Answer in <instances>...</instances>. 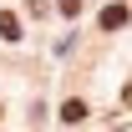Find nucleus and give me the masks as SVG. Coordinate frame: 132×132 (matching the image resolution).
<instances>
[{
    "mask_svg": "<svg viewBox=\"0 0 132 132\" xmlns=\"http://www.w3.org/2000/svg\"><path fill=\"white\" fill-rule=\"evenodd\" d=\"M81 10V0H61V15H76Z\"/></svg>",
    "mask_w": 132,
    "mask_h": 132,
    "instance_id": "nucleus-4",
    "label": "nucleus"
},
{
    "mask_svg": "<svg viewBox=\"0 0 132 132\" xmlns=\"http://www.w3.org/2000/svg\"><path fill=\"white\" fill-rule=\"evenodd\" d=\"M0 36H5V41H20V20H15V10H0Z\"/></svg>",
    "mask_w": 132,
    "mask_h": 132,
    "instance_id": "nucleus-2",
    "label": "nucleus"
},
{
    "mask_svg": "<svg viewBox=\"0 0 132 132\" xmlns=\"http://www.w3.org/2000/svg\"><path fill=\"white\" fill-rule=\"evenodd\" d=\"M127 26V5H107L102 10V31H122Z\"/></svg>",
    "mask_w": 132,
    "mask_h": 132,
    "instance_id": "nucleus-1",
    "label": "nucleus"
},
{
    "mask_svg": "<svg viewBox=\"0 0 132 132\" xmlns=\"http://www.w3.org/2000/svg\"><path fill=\"white\" fill-rule=\"evenodd\" d=\"M61 122H71V127L86 122V107H81V102H66V107H61Z\"/></svg>",
    "mask_w": 132,
    "mask_h": 132,
    "instance_id": "nucleus-3",
    "label": "nucleus"
}]
</instances>
